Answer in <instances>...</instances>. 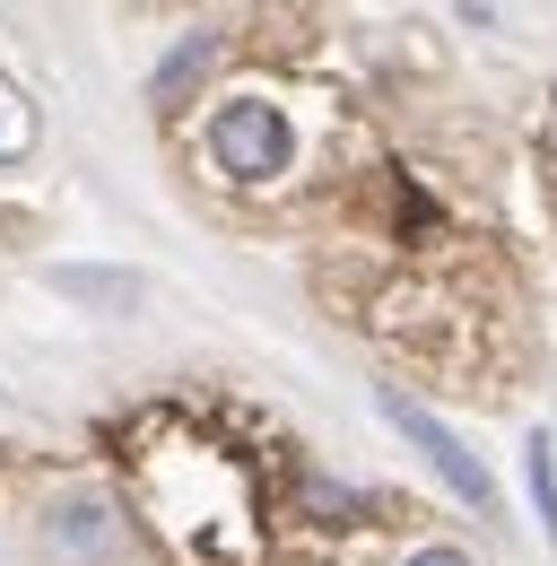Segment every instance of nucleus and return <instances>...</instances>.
<instances>
[{"mask_svg": "<svg viewBox=\"0 0 557 566\" xmlns=\"http://www.w3.org/2000/svg\"><path fill=\"white\" fill-rule=\"evenodd\" d=\"M209 157L235 184H278L287 157H296V132H287V114H278L271 96H227L209 114Z\"/></svg>", "mask_w": 557, "mask_h": 566, "instance_id": "nucleus-1", "label": "nucleus"}, {"mask_svg": "<svg viewBox=\"0 0 557 566\" xmlns=\"http://www.w3.org/2000/svg\"><path fill=\"white\" fill-rule=\"evenodd\" d=\"M383 419H392V427H401V436L418 444V453L435 462V480L462 496V505H496V480H487V462H480V453H471V444H462V436H453L444 419H435V410H418L410 392H383Z\"/></svg>", "mask_w": 557, "mask_h": 566, "instance_id": "nucleus-2", "label": "nucleus"}, {"mask_svg": "<svg viewBox=\"0 0 557 566\" xmlns=\"http://www.w3.org/2000/svg\"><path fill=\"white\" fill-rule=\"evenodd\" d=\"M209 62H218V35H183V44H175V53H166V62H157V78H148V96H157V105H183V87H192V78L209 71Z\"/></svg>", "mask_w": 557, "mask_h": 566, "instance_id": "nucleus-3", "label": "nucleus"}, {"mask_svg": "<svg viewBox=\"0 0 557 566\" xmlns=\"http://www.w3.org/2000/svg\"><path fill=\"white\" fill-rule=\"evenodd\" d=\"M35 148V105H27V87L18 78H0V166L9 157H27Z\"/></svg>", "mask_w": 557, "mask_h": 566, "instance_id": "nucleus-4", "label": "nucleus"}, {"mask_svg": "<svg viewBox=\"0 0 557 566\" xmlns=\"http://www.w3.org/2000/svg\"><path fill=\"white\" fill-rule=\"evenodd\" d=\"M523 471H532V505H540V532H549V549H557V453H549V436H532V444H523Z\"/></svg>", "mask_w": 557, "mask_h": 566, "instance_id": "nucleus-5", "label": "nucleus"}, {"mask_svg": "<svg viewBox=\"0 0 557 566\" xmlns=\"http://www.w3.org/2000/svg\"><path fill=\"white\" fill-rule=\"evenodd\" d=\"M401 566H471V549H453V541H435V549H410Z\"/></svg>", "mask_w": 557, "mask_h": 566, "instance_id": "nucleus-6", "label": "nucleus"}, {"mask_svg": "<svg viewBox=\"0 0 557 566\" xmlns=\"http://www.w3.org/2000/svg\"><path fill=\"white\" fill-rule=\"evenodd\" d=\"M549 148H557V114H549Z\"/></svg>", "mask_w": 557, "mask_h": 566, "instance_id": "nucleus-7", "label": "nucleus"}]
</instances>
